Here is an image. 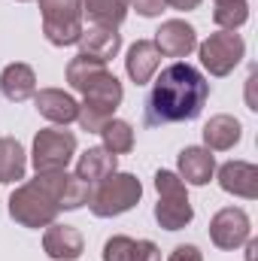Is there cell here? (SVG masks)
Instances as JSON below:
<instances>
[{
    "label": "cell",
    "instance_id": "9a60e30c",
    "mask_svg": "<svg viewBox=\"0 0 258 261\" xmlns=\"http://www.w3.org/2000/svg\"><path fill=\"white\" fill-rule=\"evenodd\" d=\"M219 186L222 192L234 197H258V167L249 161H228L219 167Z\"/></svg>",
    "mask_w": 258,
    "mask_h": 261
},
{
    "label": "cell",
    "instance_id": "44dd1931",
    "mask_svg": "<svg viewBox=\"0 0 258 261\" xmlns=\"http://www.w3.org/2000/svg\"><path fill=\"white\" fill-rule=\"evenodd\" d=\"M28 170V155L15 137H0V186L24 179Z\"/></svg>",
    "mask_w": 258,
    "mask_h": 261
},
{
    "label": "cell",
    "instance_id": "ffe728a7",
    "mask_svg": "<svg viewBox=\"0 0 258 261\" xmlns=\"http://www.w3.org/2000/svg\"><path fill=\"white\" fill-rule=\"evenodd\" d=\"M116 164H119V155L107 152L104 146H91L79 155L76 161V176L85 179L88 186H97L100 179H107L110 173H116Z\"/></svg>",
    "mask_w": 258,
    "mask_h": 261
},
{
    "label": "cell",
    "instance_id": "ac0fdd59",
    "mask_svg": "<svg viewBox=\"0 0 258 261\" xmlns=\"http://www.w3.org/2000/svg\"><path fill=\"white\" fill-rule=\"evenodd\" d=\"M104 261H161V249L152 240H134L116 234L104 243Z\"/></svg>",
    "mask_w": 258,
    "mask_h": 261
},
{
    "label": "cell",
    "instance_id": "4316f807",
    "mask_svg": "<svg viewBox=\"0 0 258 261\" xmlns=\"http://www.w3.org/2000/svg\"><path fill=\"white\" fill-rule=\"evenodd\" d=\"M167 261H203V252H200L194 243H179V246L167 255Z\"/></svg>",
    "mask_w": 258,
    "mask_h": 261
},
{
    "label": "cell",
    "instance_id": "3957f363",
    "mask_svg": "<svg viewBox=\"0 0 258 261\" xmlns=\"http://www.w3.org/2000/svg\"><path fill=\"white\" fill-rule=\"evenodd\" d=\"M82 94V103H79V128L88 130V134H97L110 119H116V110L122 107V97H125V88L122 82L116 79V73L110 70H100L94 79L85 82V88L79 91Z\"/></svg>",
    "mask_w": 258,
    "mask_h": 261
},
{
    "label": "cell",
    "instance_id": "8fae6325",
    "mask_svg": "<svg viewBox=\"0 0 258 261\" xmlns=\"http://www.w3.org/2000/svg\"><path fill=\"white\" fill-rule=\"evenodd\" d=\"M79 55L91 58V61H113L122 49V34L116 28H104V24H91V28H82L79 34Z\"/></svg>",
    "mask_w": 258,
    "mask_h": 261
},
{
    "label": "cell",
    "instance_id": "7a4b0ae2",
    "mask_svg": "<svg viewBox=\"0 0 258 261\" xmlns=\"http://www.w3.org/2000/svg\"><path fill=\"white\" fill-rule=\"evenodd\" d=\"M210 97V82L197 67L186 61H173L161 70V76L152 82V91L146 97V125H173V122H192L203 113Z\"/></svg>",
    "mask_w": 258,
    "mask_h": 261
},
{
    "label": "cell",
    "instance_id": "e0dca14e",
    "mask_svg": "<svg viewBox=\"0 0 258 261\" xmlns=\"http://www.w3.org/2000/svg\"><path fill=\"white\" fill-rule=\"evenodd\" d=\"M158 67H161V52H158V46L152 40H137L128 49L125 70H128L131 82H137V85L152 82V76L158 73Z\"/></svg>",
    "mask_w": 258,
    "mask_h": 261
},
{
    "label": "cell",
    "instance_id": "2e32d148",
    "mask_svg": "<svg viewBox=\"0 0 258 261\" xmlns=\"http://www.w3.org/2000/svg\"><path fill=\"white\" fill-rule=\"evenodd\" d=\"M0 91L6 100L12 103H24L37 94V73L31 64H21V61H12V64L3 67L0 73Z\"/></svg>",
    "mask_w": 258,
    "mask_h": 261
},
{
    "label": "cell",
    "instance_id": "8992f818",
    "mask_svg": "<svg viewBox=\"0 0 258 261\" xmlns=\"http://www.w3.org/2000/svg\"><path fill=\"white\" fill-rule=\"evenodd\" d=\"M43 34L52 46H76L82 34V0H40Z\"/></svg>",
    "mask_w": 258,
    "mask_h": 261
},
{
    "label": "cell",
    "instance_id": "f546056e",
    "mask_svg": "<svg viewBox=\"0 0 258 261\" xmlns=\"http://www.w3.org/2000/svg\"><path fill=\"white\" fill-rule=\"evenodd\" d=\"M18 3H28V0H18Z\"/></svg>",
    "mask_w": 258,
    "mask_h": 261
},
{
    "label": "cell",
    "instance_id": "4fadbf2b",
    "mask_svg": "<svg viewBox=\"0 0 258 261\" xmlns=\"http://www.w3.org/2000/svg\"><path fill=\"white\" fill-rule=\"evenodd\" d=\"M43 252L55 261H76L85 252V240L73 225H58L52 222L43 234Z\"/></svg>",
    "mask_w": 258,
    "mask_h": 261
},
{
    "label": "cell",
    "instance_id": "277c9868",
    "mask_svg": "<svg viewBox=\"0 0 258 261\" xmlns=\"http://www.w3.org/2000/svg\"><path fill=\"white\" fill-rule=\"evenodd\" d=\"M143 197V182L134 176V173H110L107 179H100L91 197H88V210L97 216V219H113V216H122L134 210Z\"/></svg>",
    "mask_w": 258,
    "mask_h": 261
},
{
    "label": "cell",
    "instance_id": "f1b7e54d",
    "mask_svg": "<svg viewBox=\"0 0 258 261\" xmlns=\"http://www.w3.org/2000/svg\"><path fill=\"white\" fill-rule=\"evenodd\" d=\"M255 252H258V240H246V261H255Z\"/></svg>",
    "mask_w": 258,
    "mask_h": 261
},
{
    "label": "cell",
    "instance_id": "5bb4252c",
    "mask_svg": "<svg viewBox=\"0 0 258 261\" xmlns=\"http://www.w3.org/2000/svg\"><path fill=\"white\" fill-rule=\"evenodd\" d=\"M34 103H37V113H40L46 122H52V125H70V122H76V116H79L76 97L67 94V91H61V88H40V91L34 94Z\"/></svg>",
    "mask_w": 258,
    "mask_h": 261
},
{
    "label": "cell",
    "instance_id": "d6986e66",
    "mask_svg": "<svg viewBox=\"0 0 258 261\" xmlns=\"http://www.w3.org/2000/svg\"><path fill=\"white\" fill-rule=\"evenodd\" d=\"M200 134H203V146H207L210 152H228V149H234V146L240 143L243 125H240L234 116L219 113V116H213V119L203 125Z\"/></svg>",
    "mask_w": 258,
    "mask_h": 261
},
{
    "label": "cell",
    "instance_id": "7c38bea8",
    "mask_svg": "<svg viewBox=\"0 0 258 261\" xmlns=\"http://www.w3.org/2000/svg\"><path fill=\"white\" fill-rule=\"evenodd\" d=\"M176 170L186 186H207L216 173V155L207 146H186L176 155Z\"/></svg>",
    "mask_w": 258,
    "mask_h": 261
},
{
    "label": "cell",
    "instance_id": "d4e9b609",
    "mask_svg": "<svg viewBox=\"0 0 258 261\" xmlns=\"http://www.w3.org/2000/svg\"><path fill=\"white\" fill-rule=\"evenodd\" d=\"M100 70H107V64L91 61V58H85V55H76V58H70V64H67V82H70L73 91H82L85 82L94 79Z\"/></svg>",
    "mask_w": 258,
    "mask_h": 261
},
{
    "label": "cell",
    "instance_id": "83f0119b",
    "mask_svg": "<svg viewBox=\"0 0 258 261\" xmlns=\"http://www.w3.org/2000/svg\"><path fill=\"white\" fill-rule=\"evenodd\" d=\"M170 9H176V12H192V9H197L203 0H164Z\"/></svg>",
    "mask_w": 258,
    "mask_h": 261
},
{
    "label": "cell",
    "instance_id": "30bf717a",
    "mask_svg": "<svg viewBox=\"0 0 258 261\" xmlns=\"http://www.w3.org/2000/svg\"><path fill=\"white\" fill-rule=\"evenodd\" d=\"M152 43L158 46V52L164 58H189L197 49V31L189 21H183V18H170V21H164L155 31Z\"/></svg>",
    "mask_w": 258,
    "mask_h": 261
},
{
    "label": "cell",
    "instance_id": "9c48e42d",
    "mask_svg": "<svg viewBox=\"0 0 258 261\" xmlns=\"http://www.w3.org/2000/svg\"><path fill=\"white\" fill-rule=\"evenodd\" d=\"M249 234H252V225L240 206H225L210 219V240H213V246H219L225 252L240 249L249 240Z\"/></svg>",
    "mask_w": 258,
    "mask_h": 261
},
{
    "label": "cell",
    "instance_id": "52a82bcc",
    "mask_svg": "<svg viewBox=\"0 0 258 261\" xmlns=\"http://www.w3.org/2000/svg\"><path fill=\"white\" fill-rule=\"evenodd\" d=\"M76 155V134L64 128H43L34 137L31 164L37 173H58L67 170Z\"/></svg>",
    "mask_w": 258,
    "mask_h": 261
},
{
    "label": "cell",
    "instance_id": "6da1fadb",
    "mask_svg": "<svg viewBox=\"0 0 258 261\" xmlns=\"http://www.w3.org/2000/svg\"><path fill=\"white\" fill-rule=\"evenodd\" d=\"M91 197V186L76 173H37L9 195V216L21 228H49L61 210H79Z\"/></svg>",
    "mask_w": 258,
    "mask_h": 261
},
{
    "label": "cell",
    "instance_id": "5b68a950",
    "mask_svg": "<svg viewBox=\"0 0 258 261\" xmlns=\"http://www.w3.org/2000/svg\"><path fill=\"white\" fill-rule=\"evenodd\" d=\"M155 192H158L155 222L164 231H183L186 225H192L194 206H192V200H189L186 182L173 170H158L155 173Z\"/></svg>",
    "mask_w": 258,
    "mask_h": 261
},
{
    "label": "cell",
    "instance_id": "603a6c76",
    "mask_svg": "<svg viewBox=\"0 0 258 261\" xmlns=\"http://www.w3.org/2000/svg\"><path fill=\"white\" fill-rule=\"evenodd\" d=\"M97 134H100V146L113 155H128L134 149V128L125 119H110Z\"/></svg>",
    "mask_w": 258,
    "mask_h": 261
},
{
    "label": "cell",
    "instance_id": "7402d4cb",
    "mask_svg": "<svg viewBox=\"0 0 258 261\" xmlns=\"http://www.w3.org/2000/svg\"><path fill=\"white\" fill-rule=\"evenodd\" d=\"M82 15H88L94 24L119 28L128 18V0H82Z\"/></svg>",
    "mask_w": 258,
    "mask_h": 261
},
{
    "label": "cell",
    "instance_id": "484cf974",
    "mask_svg": "<svg viewBox=\"0 0 258 261\" xmlns=\"http://www.w3.org/2000/svg\"><path fill=\"white\" fill-rule=\"evenodd\" d=\"M128 9H137V15L143 18H158L167 9V3L164 0H128Z\"/></svg>",
    "mask_w": 258,
    "mask_h": 261
},
{
    "label": "cell",
    "instance_id": "ba28073f",
    "mask_svg": "<svg viewBox=\"0 0 258 261\" xmlns=\"http://www.w3.org/2000/svg\"><path fill=\"white\" fill-rule=\"evenodd\" d=\"M197 55H200V64L210 76H228L243 61L246 43L237 31H216L203 43H197Z\"/></svg>",
    "mask_w": 258,
    "mask_h": 261
},
{
    "label": "cell",
    "instance_id": "cb8c5ba5",
    "mask_svg": "<svg viewBox=\"0 0 258 261\" xmlns=\"http://www.w3.org/2000/svg\"><path fill=\"white\" fill-rule=\"evenodd\" d=\"M246 18H249V3L246 0H216L213 21L222 31H237L240 24H246Z\"/></svg>",
    "mask_w": 258,
    "mask_h": 261
}]
</instances>
